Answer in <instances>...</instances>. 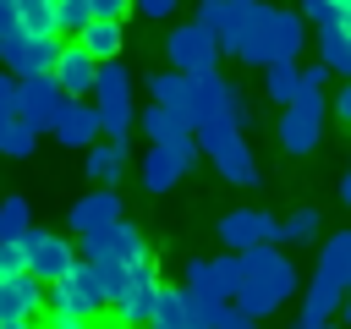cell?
Returning a JSON list of instances; mask_svg holds the SVG:
<instances>
[{
	"label": "cell",
	"mask_w": 351,
	"mask_h": 329,
	"mask_svg": "<svg viewBox=\"0 0 351 329\" xmlns=\"http://www.w3.org/2000/svg\"><path fill=\"white\" fill-rule=\"evenodd\" d=\"M16 27V0H0V33Z\"/></svg>",
	"instance_id": "47"
},
{
	"label": "cell",
	"mask_w": 351,
	"mask_h": 329,
	"mask_svg": "<svg viewBox=\"0 0 351 329\" xmlns=\"http://www.w3.org/2000/svg\"><path fill=\"white\" fill-rule=\"evenodd\" d=\"M208 269H214V280H219V296H225V302H230V296L241 291V280H247V274H241V252H219V258H208Z\"/></svg>",
	"instance_id": "33"
},
{
	"label": "cell",
	"mask_w": 351,
	"mask_h": 329,
	"mask_svg": "<svg viewBox=\"0 0 351 329\" xmlns=\"http://www.w3.org/2000/svg\"><path fill=\"white\" fill-rule=\"evenodd\" d=\"M49 313H77V318H99L104 313V285H99V269L88 258H77L49 285Z\"/></svg>",
	"instance_id": "7"
},
{
	"label": "cell",
	"mask_w": 351,
	"mask_h": 329,
	"mask_svg": "<svg viewBox=\"0 0 351 329\" xmlns=\"http://www.w3.org/2000/svg\"><path fill=\"white\" fill-rule=\"evenodd\" d=\"M236 82L225 71H203V77H186V126H203V121H230V104H236ZM236 126V121H230Z\"/></svg>",
	"instance_id": "9"
},
{
	"label": "cell",
	"mask_w": 351,
	"mask_h": 329,
	"mask_svg": "<svg viewBox=\"0 0 351 329\" xmlns=\"http://www.w3.org/2000/svg\"><path fill=\"white\" fill-rule=\"evenodd\" d=\"M335 318H346V324H351V291H346V302H340V313H335Z\"/></svg>",
	"instance_id": "49"
},
{
	"label": "cell",
	"mask_w": 351,
	"mask_h": 329,
	"mask_svg": "<svg viewBox=\"0 0 351 329\" xmlns=\"http://www.w3.org/2000/svg\"><path fill=\"white\" fill-rule=\"evenodd\" d=\"M137 175H143V186L159 197V192H170L181 175H186V159L170 148V143H148V154H143V164H137Z\"/></svg>",
	"instance_id": "20"
},
{
	"label": "cell",
	"mask_w": 351,
	"mask_h": 329,
	"mask_svg": "<svg viewBox=\"0 0 351 329\" xmlns=\"http://www.w3.org/2000/svg\"><path fill=\"white\" fill-rule=\"evenodd\" d=\"M49 132H55L60 148H88V143H99V110H93V99H71Z\"/></svg>",
	"instance_id": "18"
},
{
	"label": "cell",
	"mask_w": 351,
	"mask_h": 329,
	"mask_svg": "<svg viewBox=\"0 0 351 329\" xmlns=\"http://www.w3.org/2000/svg\"><path fill=\"white\" fill-rule=\"evenodd\" d=\"M0 329H33V324H0Z\"/></svg>",
	"instance_id": "51"
},
{
	"label": "cell",
	"mask_w": 351,
	"mask_h": 329,
	"mask_svg": "<svg viewBox=\"0 0 351 329\" xmlns=\"http://www.w3.org/2000/svg\"><path fill=\"white\" fill-rule=\"evenodd\" d=\"M11 274H27V252H22V241H0V280H11Z\"/></svg>",
	"instance_id": "38"
},
{
	"label": "cell",
	"mask_w": 351,
	"mask_h": 329,
	"mask_svg": "<svg viewBox=\"0 0 351 329\" xmlns=\"http://www.w3.org/2000/svg\"><path fill=\"white\" fill-rule=\"evenodd\" d=\"M296 88H313V93H329V66H324V60H313V66H302V77H296Z\"/></svg>",
	"instance_id": "40"
},
{
	"label": "cell",
	"mask_w": 351,
	"mask_h": 329,
	"mask_svg": "<svg viewBox=\"0 0 351 329\" xmlns=\"http://www.w3.org/2000/svg\"><path fill=\"white\" fill-rule=\"evenodd\" d=\"M66 104H71V99H66V88H60L49 71H44V77H16V121H22V126L49 132Z\"/></svg>",
	"instance_id": "8"
},
{
	"label": "cell",
	"mask_w": 351,
	"mask_h": 329,
	"mask_svg": "<svg viewBox=\"0 0 351 329\" xmlns=\"http://www.w3.org/2000/svg\"><path fill=\"white\" fill-rule=\"evenodd\" d=\"M219 11H225V0H197V22L214 33V22H219Z\"/></svg>",
	"instance_id": "45"
},
{
	"label": "cell",
	"mask_w": 351,
	"mask_h": 329,
	"mask_svg": "<svg viewBox=\"0 0 351 329\" xmlns=\"http://www.w3.org/2000/svg\"><path fill=\"white\" fill-rule=\"evenodd\" d=\"M33 148H38V132L22 126L16 115H0V154H5V159H27Z\"/></svg>",
	"instance_id": "32"
},
{
	"label": "cell",
	"mask_w": 351,
	"mask_h": 329,
	"mask_svg": "<svg viewBox=\"0 0 351 329\" xmlns=\"http://www.w3.org/2000/svg\"><path fill=\"white\" fill-rule=\"evenodd\" d=\"M88 99L99 110V132H110L115 143H126V132L137 126V110H132V66L126 60H99Z\"/></svg>",
	"instance_id": "4"
},
{
	"label": "cell",
	"mask_w": 351,
	"mask_h": 329,
	"mask_svg": "<svg viewBox=\"0 0 351 329\" xmlns=\"http://www.w3.org/2000/svg\"><path fill=\"white\" fill-rule=\"evenodd\" d=\"M214 329H263V318H247L241 307H225V318H219Z\"/></svg>",
	"instance_id": "43"
},
{
	"label": "cell",
	"mask_w": 351,
	"mask_h": 329,
	"mask_svg": "<svg viewBox=\"0 0 351 329\" xmlns=\"http://www.w3.org/2000/svg\"><path fill=\"white\" fill-rule=\"evenodd\" d=\"M340 302H346V285L313 269V280L302 285V313H307V318H335V313H340Z\"/></svg>",
	"instance_id": "23"
},
{
	"label": "cell",
	"mask_w": 351,
	"mask_h": 329,
	"mask_svg": "<svg viewBox=\"0 0 351 329\" xmlns=\"http://www.w3.org/2000/svg\"><path fill=\"white\" fill-rule=\"evenodd\" d=\"M241 291L230 296V307H241L247 318H269V313H280L296 291H302V274L291 269V258L280 252V241H258V247H247L241 252Z\"/></svg>",
	"instance_id": "1"
},
{
	"label": "cell",
	"mask_w": 351,
	"mask_h": 329,
	"mask_svg": "<svg viewBox=\"0 0 351 329\" xmlns=\"http://www.w3.org/2000/svg\"><path fill=\"white\" fill-rule=\"evenodd\" d=\"M49 307V285L33 274H11L0 280V324H33Z\"/></svg>",
	"instance_id": "14"
},
{
	"label": "cell",
	"mask_w": 351,
	"mask_h": 329,
	"mask_svg": "<svg viewBox=\"0 0 351 329\" xmlns=\"http://www.w3.org/2000/svg\"><path fill=\"white\" fill-rule=\"evenodd\" d=\"M82 154H88L82 170H88L93 186H121V175L132 170V154H126V143H115V137H110V143H88Z\"/></svg>",
	"instance_id": "19"
},
{
	"label": "cell",
	"mask_w": 351,
	"mask_h": 329,
	"mask_svg": "<svg viewBox=\"0 0 351 329\" xmlns=\"http://www.w3.org/2000/svg\"><path fill=\"white\" fill-rule=\"evenodd\" d=\"M340 22H346V27H351V5H346V11H340Z\"/></svg>",
	"instance_id": "50"
},
{
	"label": "cell",
	"mask_w": 351,
	"mask_h": 329,
	"mask_svg": "<svg viewBox=\"0 0 351 329\" xmlns=\"http://www.w3.org/2000/svg\"><path fill=\"white\" fill-rule=\"evenodd\" d=\"M318 60L329 77H351V27L346 22H318Z\"/></svg>",
	"instance_id": "22"
},
{
	"label": "cell",
	"mask_w": 351,
	"mask_h": 329,
	"mask_svg": "<svg viewBox=\"0 0 351 329\" xmlns=\"http://www.w3.org/2000/svg\"><path fill=\"white\" fill-rule=\"evenodd\" d=\"M115 219H126V208H121V192H115V186H93V192H82V197L71 203V214H66V225H71L77 236L104 230V225H115Z\"/></svg>",
	"instance_id": "16"
},
{
	"label": "cell",
	"mask_w": 351,
	"mask_h": 329,
	"mask_svg": "<svg viewBox=\"0 0 351 329\" xmlns=\"http://www.w3.org/2000/svg\"><path fill=\"white\" fill-rule=\"evenodd\" d=\"M296 77H302L296 60H274V66H263V93H269L274 104H291V99H296Z\"/></svg>",
	"instance_id": "31"
},
{
	"label": "cell",
	"mask_w": 351,
	"mask_h": 329,
	"mask_svg": "<svg viewBox=\"0 0 351 329\" xmlns=\"http://www.w3.org/2000/svg\"><path fill=\"white\" fill-rule=\"evenodd\" d=\"M346 5H351V0H302L296 11H302L313 27H318V22H340V11H346Z\"/></svg>",
	"instance_id": "37"
},
{
	"label": "cell",
	"mask_w": 351,
	"mask_h": 329,
	"mask_svg": "<svg viewBox=\"0 0 351 329\" xmlns=\"http://www.w3.org/2000/svg\"><path fill=\"white\" fill-rule=\"evenodd\" d=\"M44 329H93V318H77V313H49Z\"/></svg>",
	"instance_id": "44"
},
{
	"label": "cell",
	"mask_w": 351,
	"mask_h": 329,
	"mask_svg": "<svg viewBox=\"0 0 351 329\" xmlns=\"http://www.w3.org/2000/svg\"><path fill=\"white\" fill-rule=\"evenodd\" d=\"M16 241H22V252H27V274L44 280V285H55V280L77 263V247H71L66 236H55V230H33V225H27Z\"/></svg>",
	"instance_id": "10"
},
{
	"label": "cell",
	"mask_w": 351,
	"mask_h": 329,
	"mask_svg": "<svg viewBox=\"0 0 351 329\" xmlns=\"http://www.w3.org/2000/svg\"><path fill=\"white\" fill-rule=\"evenodd\" d=\"M93 71H99V60H93L82 44H60V49H55L49 77L66 88V99H88V93H93Z\"/></svg>",
	"instance_id": "17"
},
{
	"label": "cell",
	"mask_w": 351,
	"mask_h": 329,
	"mask_svg": "<svg viewBox=\"0 0 351 329\" xmlns=\"http://www.w3.org/2000/svg\"><path fill=\"white\" fill-rule=\"evenodd\" d=\"M137 126H143V137H148V143H176V137H186V132H192L176 110H165V104H154V99L137 110Z\"/></svg>",
	"instance_id": "25"
},
{
	"label": "cell",
	"mask_w": 351,
	"mask_h": 329,
	"mask_svg": "<svg viewBox=\"0 0 351 329\" xmlns=\"http://www.w3.org/2000/svg\"><path fill=\"white\" fill-rule=\"evenodd\" d=\"M148 99L165 104V110H176V115L186 121V77H181V71H154V77H148Z\"/></svg>",
	"instance_id": "28"
},
{
	"label": "cell",
	"mask_w": 351,
	"mask_h": 329,
	"mask_svg": "<svg viewBox=\"0 0 351 329\" xmlns=\"http://www.w3.org/2000/svg\"><path fill=\"white\" fill-rule=\"evenodd\" d=\"M148 329H186V296H181V285H159L154 291Z\"/></svg>",
	"instance_id": "26"
},
{
	"label": "cell",
	"mask_w": 351,
	"mask_h": 329,
	"mask_svg": "<svg viewBox=\"0 0 351 329\" xmlns=\"http://www.w3.org/2000/svg\"><path fill=\"white\" fill-rule=\"evenodd\" d=\"M93 5V16H104V22H126L132 16V0H88Z\"/></svg>",
	"instance_id": "41"
},
{
	"label": "cell",
	"mask_w": 351,
	"mask_h": 329,
	"mask_svg": "<svg viewBox=\"0 0 351 329\" xmlns=\"http://www.w3.org/2000/svg\"><path fill=\"white\" fill-rule=\"evenodd\" d=\"M192 137H197V148L214 159V170H219L230 186H258L263 170H258L241 126H230V121H203V126H192Z\"/></svg>",
	"instance_id": "3"
},
{
	"label": "cell",
	"mask_w": 351,
	"mask_h": 329,
	"mask_svg": "<svg viewBox=\"0 0 351 329\" xmlns=\"http://www.w3.org/2000/svg\"><path fill=\"white\" fill-rule=\"evenodd\" d=\"M346 291H351V285H346Z\"/></svg>",
	"instance_id": "53"
},
{
	"label": "cell",
	"mask_w": 351,
	"mask_h": 329,
	"mask_svg": "<svg viewBox=\"0 0 351 329\" xmlns=\"http://www.w3.org/2000/svg\"><path fill=\"white\" fill-rule=\"evenodd\" d=\"M16 27L33 38H60L55 33V0H16Z\"/></svg>",
	"instance_id": "30"
},
{
	"label": "cell",
	"mask_w": 351,
	"mask_h": 329,
	"mask_svg": "<svg viewBox=\"0 0 351 329\" xmlns=\"http://www.w3.org/2000/svg\"><path fill=\"white\" fill-rule=\"evenodd\" d=\"M27 225H33V208H27V197H5V203H0V241H16Z\"/></svg>",
	"instance_id": "34"
},
{
	"label": "cell",
	"mask_w": 351,
	"mask_h": 329,
	"mask_svg": "<svg viewBox=\"0 0 351 329\" xmlns=\"http://www.w3.org/2000/svg\"><path fill=\"white\" fill-rule=\"evenodd\" d=\"M77 252H82L93 269H132V263L154 258V252H148V236H143L132 219H115V225H104V230L77 236Z\"/></svg>",
	"instance_id": "5"
},
{
	"label": "cell",
	"mask_w": 351,
	"mask_h": 329,
	"mask_svg": "<svg viewBox=\"0 0 351 329\" xmlns=\"http://www.w3.org/2000/svg\"><path fill=\"white\" fill-rule=\"evenodd\" d=\"M302 49H307V16L263 0V11H258V22H252V33L241 38L236 60H241V66H274V60H296Z\"/></svg>",
	"instance_id": "2"
},
{
	"label": "cell",
	"mask_w": 351,
	"mask_h": 329,
	"mask_svg": "<svg viewBox=\"0 0 351 329\" xmlns=\"http://www.w3.org/2000/svg\"><path fill=\"white\" fill-rule=\"evenodd\" d=\"M214 236L225 241V252H247L258 241H280V219L263 208H230V214H219Z\"/></svg>",
	"instance_id": "12"
},
{
	"label": "cell",
	"mask_w": 351,
	"mask_h": 329,
	"mask_svg": "<svg viewBox=\"0 0 351 329\" xmlns=\"http://www.w3.org/2000/svg\"><path fill=\"white\" fill-rule=\"evenodd\" d=\"M181 11V0H132V16H148V22H170Z\"/></svg>",
	"instance_id": "39"
},
{
	"label": "cell",
	"mask_w": 351,
	"mask_h": 329,
	"mask_svg": "<svg viewBox=\"0 0 351 329\" xmlns=\"http://www.w3.org/2000/svg\"><path fill=\"white\" fill-rule=\"evenodd\" d=\"M346 175H351V164H346Z\"/></svg>",
	"instance_id": "52"
},
{
	"label": "cell",
	"mask_w": 351,
	"mask_h": 329,
	"mask_svg": "<svg viewBox=\"0 0 351 329\" xmlns=\"http://www.w3.org/2000/svg\"><path fill=\"white\" fill-rule=\"evenodd\" d=\"M258 11H263V0H225V11H219V22H214L219 55H236V49H241V38L252 33Z\"/></svg>",
	"instance_id": "21"
},
{
	"label": "cell",
	"mask_w": 351,
	"mask_h": 329,
	"mask_svg": "<svg viewBox=\"0 0 351 329\" xmlns=\"http://www.w3.org/2000/svg\"><path fill=\"white\" fill-rule=\"evenodd\" d=\"M154 291H159V269H154V258H143V263L126 274V291H121V302H115V313H121L126 329H148Z\"/></svg>",
	"instance_id": "15"
},
{
	"label": "cell",
	"mask_w": 351,
	"mask_h": 329,
	"mask_svg": "<svg viewBox=\"0 0 351 329\" xmlns=\"http://www.w3.org/2000/svg\"><path fill=\"white\" fill-rule=\"evenodd\" d=\"M186 296V291H181ZM225 307L230 302H208V296H186V329H214L219 318H225Z\"/></svg>",
	"instance_id": "36"
},
{
	"label": "cell",
	"mask_w": 351,
	"mask_h": 329,
	"mask_svg": "<svg viewBox=\"0 0 351 329\" xmlns=\"http://www.w3.org/2000/svg\"><path fill=\"white\" fill-rule=\"evenodd\" d=\"M318 274H329V280L351 285V230H335V236L318 247Z\"/></svg>",
	"instance_id": "27"
},
{
	"label": "cell",
	"mask_w": 351,
	"mask_h": 329,
	"mask_svg": "<svg viewBox=\"0 0 351 329\" xmlns=\"http://www.w3.org/2000/svg\"><path fill=\"white\" fill-rule=\"evenodd\" d=\"M77 44H82L93 60H115L121 44H126V22H104V16H93V22L77 33Z\"/></svg>",
	"instance_id": "24"
},
{
	"label": "cell",
	"mask_w": 351,
	"mask_h": 329,
	"mask_svg": "<svg viewBox=\"0 0 351 329\" xmlns=\"http://www.w3.org/2000/svg\"><path fill=\"white\" fill-rule=\"evenodd\" d=\"M0 115H16V77L0 66Z\"/></svg>",
	"instance_id": "42"
},
{
	"label": "cell",
	"mask_w": 351,
	"mask_h": 329,
	"mask_svg": "<svg viewBox=\"0 0 351 329\" xmlns=\"http://www.w3.org/2000/svg\"><path fill=\"white\" fill-rule=\"evenodd\" d=\"M274 137H280V154H291V159H307V154L324 143V115H313V110H302V104H280Z\"/></svg>",
	"instance_id": "13"
},
{
	"label": "cell",
	"mask_w": 351,
	"mask_h": 329,
	"mask_svg": "<svg viewBox=\"0 0 351 329\" xmlns=\"http://www.w3.org/2000/svg\"><path fill=\"white\" fill-rule=\"evenodd\" d=\"M340 203H346V208H351V175H346V181H340Z\"/></svg>",
	"instance_id": "48"
},
{
	"label": "cell",
	"mask_w": 351,
	"mask_h": 329,
	"mask_svg": "<svg viewBox=\"0 0 351 329\" xmlns=\"http://www.w3.org/2000/svg\"><path fill=\"white\" fill-rule=\"evenodd\" d=\"M88 22H93V5L88 0H55V33H71L77 38Z\"/></svg>",
	"instance_id": "35"
},
{
	"label": "cell",
	"mask_w": 351,
	"mask_h": 329,
	"mask_svg": "<svg viewBox=\"0 0 351 329\" xmlns=\"http://www.w3.org/2000/svg\"><path fill=\"white\" fill-rule=\"evenodd\" d=\"M55 49H60V38H33L22 27H5L0 33V66L11 77H44L55 66Z\"/></svg>",
	"instance_id": "11"
},
{
	"label": "cell",
	"mask_w": 351,
	"mask_h": 329,
	"mask_svg": "<svg viewBox=\"0 0 351 329\" xmlns=\"http://www.w3.org/2000/svg\"><path fill=\"white\" fill-rule=\"evenodd\" d=\"M165 55H170V71L181 77H203V71H219V38L192 16V22H176L170 38H165Z\"/></svg>",
	"instance_id": "6"
},
{
	"label": "cell",
	"mask_w": 351,
	"mask_h": 329,
	"mask_svg": "<svg viewBox=\"0 0 351 329\" xmlns=\"http://www.w3.org/2000/svg\"><path fill=\"white\" fill-rule=\"evenodd\" d=\"M318 230H324L318 208H291V214L280 219V241H285V247H313Z\"/></svg>",
	"instance_id": "29"
},
{
	"label": "cell",
	"mask_w": 351,
	"mask_h": 329,
	"mask_svg": "<svg viewBox=\"0 0 351 329\" xmlns=\"http://www.w3.org/2000/svg\"><path fill=\"white\" fill-rule=\"evenodd\" d=\"M335 115L351 126V77H346V82H340V93H335Z\"/></svg>",
	"instance_id": "46"
}]
</instances>
